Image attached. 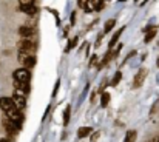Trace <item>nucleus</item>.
I'll use <instances>...</instances> for the list:
<instances>
[{
	"label": "nucleus",
	"mask_w": 159,
	"mask_h": 142,
	"mask_svg": "<svg viewBox=\"0 0 159 142\" xmlns=\"http://www.w3.org/2000/svg\"><path fill=\"white\" fill-rule=\"evenodd\" d=\"M5 114H6V119H9L12 122H23V113H22V110H19L16 107L11 108L9 111H6Z\"/></svg>",
	"instance_id": "nucleus-4"
},
{
	"label": "nucleus",
	"mask_w": 159,
	"mask_h": 142,
	"mask_svg": "<svg viewBox=\"0 0 159 142\" xmlns=\"http://www.w3.org/2000/svg\"><path fill=\"white\" fill-rule=\"evenodd\" d=\"M96 60H98V56H96V54H93V56H91V60H90V65H94V63H96Z\"/></svg>",
	"instance_id": "nucleus-22"
},
{
	"label": "nucleus",
	"mask_w": 159,
	"mask_h": 142,
	"mask_svg": "<svg viewBox=\"0 0 159 142\" xmlns=\"http://www.w3.org/2000/svg\"><path fill=\"white\" fill-rule=\"evenodd\" d=\"M74 22H76V11L71 12V25H74Z\"/></svg>",
	"instance_id": "nucleus-23"
},
{
	"label": "nucleus",
	"mask_w": 159,
	"mask_h": 142,
	"mask_svg": "<svg viewBox=\"0 0 159 142\" xmlns=\"http://www.w3.org/2000/svg\"><path fill=\"white\" fill-rule=\"evenodd\" d=\"M147 2H148V0H142V5H145V3H147Z\"/></svg>",
	"instance_id": "nucleus-26"
},
{
	"label": "nucleus",
	"mask_w": 159,
	"mask_h": 142,
	"mask_svg": "<svg viewBox=\"0 0 159 142\" xmlns=\"http://www.w3.org/2000/svg\"><path fill=\"white\" fill-rule=\"evenodd\" d=\"M20 11L26 16H34L37 12V6L36 5H26V6H20Z\"/></svg>",
	"instance_id": "nucleus-9"
},
{
	"label": "nucleus",
	"mask_w": 159,
	"mask_h": 142,
	"mask_svg": "<svg viewBox=\"0 0 159 142\" xmlns=\"http://www.w3.org/2000/svg\"><path fill=\"white\" fill-rule=\"evenodd\" d=\"M59 87H60V80H57V82H56V87H54V91H53V97L57 94V91H59Z\"/></svg>",
	"instance_id": "nucleus-21"
},
{
	"label": "nucleus",
	"mask_w": 159,
	"mask_h": 142,
	"mask_svg": "<svg viewBox=\"0 0 159 142\" xmlns=\"http://www.w3.org/2000/svg\"><path fill=\"white\" fill-rule=\"evenodd\" d=\"M34 34H36V30L33 26H30V25H22L19 28V36L22 39H33Z\"/></svg>",
	"instance_id": "nucleus-5"
},
{
	"label": "nucleus",
	"mask_w": 159,
	"mask_h": 142,
	"mask_svg": "<svg viewBox=\"0 0 159 142\" xmlns=\"http://www.w3.org/2000/svg\"><path fill=\"white\" fill-rule=\"evenodd\" d=\"M147 77V70L142 68L138 71V74L134 76V80H133V88H139L142 84H144V79Z\"/></svg>",
	"instance_id": "nucleus-6"
},
{
	"label": "nucleus",
	"mask_w": 159,
	"mask_h": 142,
	"mask_svg": "<svg viewBox=\"0 0 159 142\" xmlns=\"http://www.w3.org/2000/svg\"><path fill=\"white\" fill-rule=\"evenodd\" d=\"M156 63H158V66H159V56H158V60H156Z\"/></svg>",
	"instance_id": "nucleus-27"
},
{
	"label": "nucleus",
	"mask_w": 159,
	"mask_h": 142,
	"mask_svg": "<svg viewBox=\"0 0 159 142\" xmlns=\"http://www.w3.org/2000/svg\"><path fill=\"white\" fill-rule=\"evenodd\" d=\"M19 62L23 65V68H34L36 66V56L34 54H26V53H19Z\"/></svg>",
	"instance_id": "nucleus-2"
},
{
	"label": "nucleus",
	"mask_w": 159,
	"mask_h": 142,
	"mask_svg": "<svg viewBox=\"0 0 159 142\" xmlns=\"http://www.w3.org/2000/svg\"><path fill=\"white\" fill-rule=\"evenodd\" d=\"M70 117H71V107L68 105V107L65 108V111H63V125H65V127L70 124Z\"/></svg>",
	"instance_id": "nucleus-14"
},
{
	"label": "nucleus",
	"mask_w": 159,
	"mask_h": 142,
	"mask_svg": "<svg viewBox=\"0 0 159 142\" xmlns=\"http://www.w3.org/2000/svg\"><path fill=\"white\" fill-rule=\"evenodd\" d=\"M30 91L28 90H25V88H14V94L12 96H22V97H26Z\"/></svg>",
	"instance_id": "nucleus-17"
},
{
	"label": "nucleus",
	"mask_w": 159,
	"mask_h": 142,
	"mask_svg": "<svg viewBox=\"0 0 159 142\" xmlns=\"http://www.w3.org/2000/svg\"><path fill=\"white\" fill-rule=\"evenodd\" d=\"M12 79L17 82H23V84H30L31 80V71L28 68H19L12 73Z\"/></svg>",
	"instance_id": "nucleus-1"
},
{
	"label": "nucleus",
	"mask_w": 159,
	"mask_h": 142,
	"mask_svg": "<svg viewBox=\"0 0 159 142\" xmlns=\"http://www.w3.org/2000/svg\"><path fill=\"white\" fill-rule=\"evenodd\" d=\"M12 100H14L16 108H19V110H23V108L26 107V97H22V96H12Z\"/></svg>",
	"instance_id": "nucleus-8"
},
{
	"label": "nucleus",
	"mask_w": 159,
	"mask_h": 142,
	"mask_svg": "<svg viewBox=\"0 0 159 142\" xmlns=\"http://www.w3.org/2000/svg\"><path fill=\"white\" fill-rule=\"evenodd\" d=\"M124 30H125V28H119V30L116 31V34L113 36V39H111V40H110V44H108V49H113V47H114V45L117 44V40H119L120 34L124 33Z\"/></svg>",
	"instance_id": "nucleus-11"
},
{
	"label": "nucleus",
	"mask_w": 159,
	"mask_h": 142,
	"mask_svg": "<svg viewBox=\"0 0 159 142\" xmlns=\"http://www.w3.org/2000/svg\"><path fill=\"white\" fill-rule=\"evenodd\" d=\"M136 136H138V133L134 130H130V131H127L124 142H136Z\"/></svg>",
	"instance_id": "nucleus-13"
},
{
	"label": "nucleus",
	"mask_w": 159,
	"mask_h": 142,
	"mask_svg": "<svg viewBox=\"0 0 159 142\" xmlns=\"http://www.w3.org/2000/svg\"><path fill=\"white\" fill-rule=\"evenodd\" d=\"M16 105H14V100H12V97H0V108L6 113V111H9L11 108H14Z\"/></svg>",
	"instance_id": "nucleus-7"
},
{
	"label": "nucleus",
	"mask_w": 159,
	"mask_h": 142,
	"mask_svg": "<svg viewBox=\"0 0 159 142\" xmlns=\"http://www.w3.org/2000/svg\"><path fill=\"white\" fill-rule=\"evenodd\" d=\"M91 133H93V128H91V127H80V128L77 130V136H79L80 139H84V138L90 136Z\"/></svg>",
	"instance_id": "nucleus-10"
},
{
	"label": "nucleus",
	"mask_w": 159,
	"mask_h": 142,
	"mask_svg": "<svg viewBox=\"0 0 159 142\" xmlns=\"http://www.w3.org/2000/svg\"><path fill=\"white\" fill-rule=\"evenodd\" d=\"M99 135H101V133H99V131H96V133L93 135V138H91V141H93V142H96V141H98V138H99Z\"/></svg>",
	"instance_id": "nucleus-24"
},
{
	"label": "nucleus",
	"mask_w": 159,
	"mask_h": 142,
	"mask_svg": "<svg viewBox=\"0 0 159 142\" xmlns=\"http://www.w3.org/2000/svg\"><path fill=\"white\" fill-rule=\"evenodd\" d=\"M110 93H107V91H104V93H101V107H107L108 105V102H110Z\"/></svg>",
	"instance_id": "nucleus-16"
},
{
	"label": "nucleus",
	"mask_w": 159,
	"mask_h": 142,
	"mask_svg": "<svg viewBox=\"0 0 159 142\" xmlns=\"http://www.w3.org/2000/svg\"><path fill=\"white\" fill-rule=\"evenodd\" d=\"M19 53H26V54H34L36 53V44L31 39H22L19 42Z\"/></svg>",
	"instance_id": "nucleus-3"
},
{
	"label": "nucleus",
	"mask_w": 159,
	"mask_h": 142,
	"mask_svg": "<svg viewBox=\"0 0 159 142\" xmlns=\"http://www.w3.org/2000/svg\"><path fill=\"white\" fill-rule=\"evenodd\" d=\"M120 79H122V73L120 71H117L116 73V76L113 77V80H111V87H116L119 82H120Z\"/></svg>",
	"instance_id": "nucleus-18"
},
{
	"label": "nucleus",
	"mask_w": 159,
	"mask_h": 142,
	"mask_svg": "<svg viewBox=\"0 0 159 142\" xmlns=\"http://www.w3.org/2000/svg\"><path fill=\"white\" fill-rule=\"evenodd\" d=\"M114 26H116V20H114V19H110V20H107V22H105V26H104V33H105V34H107V33H110V31H111Z\"/></svg>",
	"instance_id": "nucleus-15"
},
{
	"label": "nucleus",
	"mask_w": 159,
	"mask_h": 142,
	"mask_svg": "<svg viewBox=\"0 0 159 142\" xmlns=\"http://www.w3.org/2000/svg\"><path fill=\"white\" fill-rule=\"evenodd\" d=\"M0 142H11V141H9V139H6V138H5V139H0Z\"/></svg>",
	"instance_id": "nucleus-25"
},
{
	"label": "nucleus",
	"mask_w": 159,
	"mask_h": 142,
	"mask_svg": "<svg viewBox=\"0 0 159 142\" xmlns=\"http://www.w3.org/2000/svg\"><path fill=\"white\" fill-rule=\"evenodd\" d=\"M77 42H79V37H77V36H76V37H73V40L68 44V47H66V49H65V51H66V53H68V51H71L73 48L77 45Z\"/></svg>",
	"instance_id": "nucleus-19"
},
{
	"label": "nucleus",
	"mask_w": 159,
	"mask_h": 142,
	"mask_svg": "<svg viewBox=\"0 0 159 142\" xmlns=\"http://www.w3.org/2000/svg\"><path fill=\"white\" fill-rule=\"evenodd\" d=\"M20 6H26V5H34V0H19Z\"/></svg>",
	"instance_id": "nucleus-20"
},
{
	"label": "nucleus",
	"mask_w": 159,
	"mask_h": 142,
	"mask_svg": "<svg viewBox=\"0 0 159 142\" xmlns=\"http://www.w3.org/2000/svg\"><path fill=\"white\" fill-rule=\"evenodd\" d=\"M156 33H158V28H152L148 33H147V36H145V39H144V42L145 44H150L153 39H155V36H156Z\"/></svg>",
	"instance_id": "nucleus-12"
}]
</instances>
